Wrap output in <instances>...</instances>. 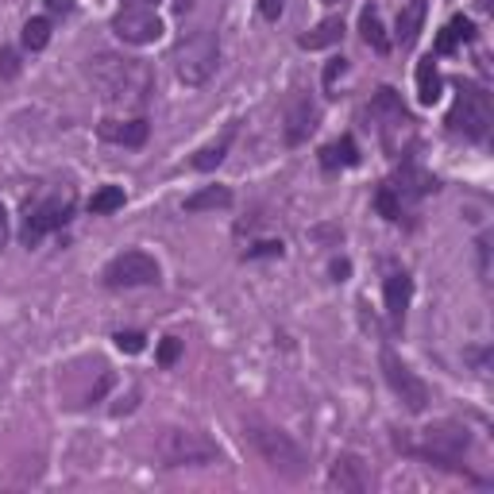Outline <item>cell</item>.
<instances>
[{
    "mask_svg": "<svg viewBox=\"0 0 494 494\" xmlns=\"http://www.w3.org/2000/svg\"><path fill=\"white\" fill-rule=\"evenodd\" d=\"M490 124H494V101L483 85H472V82H463L460 85V93H456V105H452L448 112V128L456 136L463 139H487L490 136Z\"/></svg>",
    "mask_w": 494,
    "mask_h": 494,
    "instance_id": "8992f818",
    "label": "cell"
},
{
    "mask_svg": "<svg viewBox=\"0 0 494 494\" xmlns=\"http://www.w3.org/2000/svg\"><path fill=\"white\" fill-rule=\"evenodd\" d=\"M171 4H174L178 12H190V8H193V0H171Z\"/></svg>",
    "mask_w": 494,
    "mask_h": 494,
    "instance_id": "8d00e7d4",
    "label": "cell"
},
{
    "mask_svg": "<svg viewBox=\"0 0 494 494\" xmlns=\"http://www.w3.org/2000/svg\"><path fill=\"white\" fill-rule=\"evenodd\" d=\"M70 213H74V193H70V190L50 193V198L28 205V213H23V232H20V240L28 243V247H39V240L50 236L55 228L66 225Z\"/></svg>",
    "mask_w": 494,
    "mask_h": 494,
    "instance_id": "ba28073f",
    "label": "cell"
},
{
    "mask_svg": "<svg viewBox=\"0 0 494 494\" xmlns=\"http://www.w3.org/2000/svg\"><path fill=\"white\" fill-rule=\"evenodd\" d=\"M340 39H344V20L340 16H329V20H321L313 31L297 35V47H302V50H324V47L340 43Z\"/></svg>",
    "mask_w": 494,
    "mask_h": 494,
    "instance_id": "ac0fdd59",
    "label": "cell"
},
{
    "mask_svg": "<svg viewBox=\"0 0 494 494\" xmlns=\"http://www.w3.org/2000/svg\"><path fill=\"white\" fill-rule=\"evenodd\" d=\"M178 356H181V340L178 336H166V340L159 344V367H174Z\"/></svg>",
    "mask_w": 494,
    "mask_h": 494,
    "instance_id": "4dcf8cb0",
    "label": "cell"
},
{
    "mask_svg": "<svg viewBox=\"0 0 494 494\" xmlns=\"http://www.w3.org/2000/svg\"><path fill=\"white\" fill-rule=\"evenodd\" d=\"M348 74V58L344 55H336V58H329L324 62V74H321V82H324V89H332L340 77Z\"/></svg>",
    "mask_w": 494,
    "mask_h": 494,
    "instance_id": "83f0119b",
    "label": "cell"
},
{
    "mask_svg": "<svg viewBox=\"0 0 494 494\" xmlns=\"http://www.w3.org/2000/svg\"><path fill=\"white\" fill-rule=\"evenodd\" d=\"M216 66H220V35L213 28H198L190 39H181L174 47V74L181 85H190V89L209 85Z\"/></svg>",
    "mask_w": 494,
    "mask_h": 494,
    "instance_id": "5b68a950",
    "label": "cell"
},
{
    "mask_svg": "<svg viewBox=\"0 0 494 494\" xmlns=\"http://www.w3.org/2000/svg\"><path fill=\"white\" fill-rule=\"evenodd\" d=\"M47 12H62V16H70L74 12V0H43Z\"/></svg>",
    "mask_w": 494,
    "mask_h": 494,
    "instance_id": "836d02e7",
    "label": "cell"
},
{
    "mask_svg": "<svg viewBox=\"0 0 494 494\" xmlns=\"http://www.w3.org/2000/svg\"><path fill=\"white\" fill-rule=\"evenodd\" d=\"M371 120H379V136H383V147L394 154H401V136L413 139V116L406 112V105H401L398 89L383 85L379 93L371 97Z\"/></svg>",
    "mask_w": 494,
    "mask_h": 494,
    "instance_id": "52a82bcc",
    "label": "cell"
},
{
    "mask_svg": "<svg viewBox=\"0 0 494 494\" xmlns=\"http://www.w3.org/2000/svg\"><path fill=\"white\" fill-rule=\"evenodd\" d=\"M124 186H101L93 198H89V213H97V216H109L116 209H124Z\"/></svg>",
    "mask_w": 494,
    "mask_h": 494,
    "instance_id": "d4e9b609",
    "label": "cell"
},
{
    "mask_svg": "<svg viewBox=\"0 0 494 494\" xmlns=\"http://www.w3.org/2000/svg\"><path fill=\"white\" fill-rule=\"evenodd\" d=\"M286 247H282V240H263V243H255V247H247L243 251V259H275V255H282Z\"/></svg>",
    "mask_w": 494,
    "mask_h": 494,
    "instance_id": "f546056e",
    "label": "cell"
},
{
    "mask_svg": "<svg viewBox=\"0 0 494 494\" xmlns=\"http://www.w3.org/2000/svg\"><path fill=\"white\" fill-rule=\"evenodd\" d=\"M383 297H386L390 321L401 324V317H406V309H410V297H413V278L406 270H390L386 282H383Z\"/></svg>",
    "mask_w": 494,
    "mask_h": 494,
    "instance_id": "2e32d148",
    "label": "cell"
},
{
    "mask_svg": "<svg viewBox=\"0 0 494 494\" xmlns=\"http://www.w3.org/2000/svg\"><path fill=\"white\" fill-rule=\"evenodd\" d=\"M243 428H247V437H251L255 452L267 460L270 472H278V475H286V479H305V475H309L305 448L297 445V440L286 433V428L267 425V421H259V418H247Z\"/></svg>",
    "mask_w": 494,
    "mask_h": 494,
    "instance_id": "3957f363",
    "label": "cell"
},
{
    "mask_svg": "<svg viewBox=\"0 0 494 494\" xmlns=\"http://www.w3.org/2000/svg\"><path fill=\"white\" fill-rule=\"evenodd\" d=\"M375 209H379L383 220L398 225V220H401V198L390 186H379V190H375Z\"/></svg>",
    "mask_w": 494,
    "mask_h": 494,
    "instance_id": "4316f807",
    "label": "cell"
},
{
    "mask_svg": "<svg viewBox=\"0 0 494 494\" xmlns=\"http://www.w3.org/2000/svg\"><path fill=\"white\" fill-rule=\"evenodd\" d=\"M440 89H445V82H440V70H437L433 55H428V58L418 62V101L421 105H437Z\"/></svg>",
    "mask_w": 494,
    "mask_h": 494,
    "instance_id": "cb8c5ba5",
    "label": "cell"
},
{
    "mask_svg": "<svg viewBox=\"0 0 494 494\" xmlns=\"http://www.w3.org/2000/svg\"><path fill=\"white\" fill-rule=\"evenodd\" d=\"M232 139H236V124H228V128H225V136L213 139V143H205V147H201L198 154H193V171H201V174L216 171V166L225 163V154H228V147H232Z\"/></svg>",
    "mask_w": 494,
    "mask_h": 494,
    "instance_id": "d6986e66",
    "label": "cell"
},
{
    "mask_svg": "<svg viewBox=\"0 0 494 494\" xmlns=\"http://www.w3.org/2000/svg\"><path fill=\"white\" fill-rule=\"evenodd\" d=\"M20 43L28 47V50H43L50 43V20L31 16L28 23H23V31H20Z\"/></svg>",
    "mask_w": 494,
    "mask_h": 494,
    "instance_id": "484cf974",
    "label": "cell"
},
{
    "mask_svg": "<svg viewBox=\"0 0 494 494\" xmlns=\"http://www.w3.org/2000/svg\"><path fill=\"white\" fill-rule=\"evenodd\" d=\"M317 124H321L317 101L309 93H297L290 101V109H286V143H290V147H302V143L317 132Z\"/></svg>",
    "mask_w": 494,
    "mask_h": 494,
    "instance_id": "4fadbf2b",
    "label": "cell"
},
{
    "mask_svg": "<svg viewBox=\"0 0 494 494\" xmlns=\"http://www.w3.org/2000/svg\"><path fill=\"white\" fill-rule=\"evenodd\" d=\"M324 4H336V0H324Z\"/></svg>",
    "mask_w": 494,
    "mask_h": 494,
    "instance_id": "ab89813d",
    "label": "cell"
},
{
    "mask_svg": "<svg viewBox=\"0 0 494 494\" xmlns=\"http://www.w3.org/2000/svg\"><path fill=\"white\" fill-rule=\"evenodd\" d=\"M332 275H336V282H344L348 275H352V263H348V259H336V263H332Z\"/></svg>",
    "mask_w": 494,
    "mask_h": 494,
    "instance_id": "e575fe53",
    "label": "cell"
},
{
    "mask_svg": "<svg viewBox=\"0 0 494 494\" xmlns=\"http://www.w3.org/2000/svg\"><path fill=\"white\" fill-rule=\"evenodd\" d=\"M101 278H105L109 290H132V286H154L163 278V270L147 251H120Z\"/></svg>",
    "mask_w": 494,
    "mask_h": 494,
    "instance_id": "8fae6325",
    "label": "cell"
},
{
    "mask_svg": "<svg viewBox=\"0 0 494 494\" xmlns=\"http://www.w3.org/2000/svg\"><path fill=\"white\" fill-rule=\"evenodd\" d=\"M85 77L93 82L97 97L109 109L143 112L154 93V70L143 58L120 55V50H97L85 58Z\"/></svg>",
    "mask_w": 494,
    "mask_h": 494,
    "instance_id": "6da1fadb",
    "label": "cell"
},
{
    "mask_svg": "<svg viewBox=\"0 0 494 494\" xmlns=\"http://www.w3.org/2000/svg\"><path fill=\"white\" fill-rule=\"evenodd\" d=\"M379 363H383V379H386V386L401 398V406H406L410 413H425V410H428V386L418 379V375H413L410 363L401 359L390 344H383Z\"/></svg>",
    "mask_w": 494,
    "mask_h": 494,
    "instance_id": "9c48e42d",
    "label": "cell"
},
{
    "mask_svg": "<svg viewBox=\"0 0 494 494\" xmlns=\"http://www.w3.org/2000/svg\"><path fill=\"white\" fill-rule=\"evenodd\" d=\"M329 490H340V494H363L371 490V467L363 463L356 452H340L329 467Z\"/></svg>",
    "mask_w": 494,
    "mask_h": 494,
    "instance_id": "7c38bea8",
    "label": "cell"
},
{
    "mask_svg": "<svg viewBox=\"0 0 494 494\" xmlns=\"http://www.w3.org/2000/svg\"><path fill=\"white\" fill-rule=\"evenodd\" d=\"M472 39H475V23L467 16H452L448 28L437 35V55H452L460 43H472Z\"/></svg>",
    "mask_w": 494,
    "mask_h": 494,
    "instance_id": "44dd1931",
    "label": "cell"
},
{
    "mask_svg": "<svg viewBox=\"0 0 494 494\" xmlns=\"http://www.w3.org/2000/svg\"><path fill=\"white\" fill-rule=\"evenodd\" d=\"M16 74H20V50L4 47L0 50V82H8V77H16Z\"/></svg>",
    "mask_w": 494,
    "mask_h": 494,
    "instance_id": "1f68e13d",
    "label": "cell"
},
{
    "mask_svg": "<svg viewBox=\"0 0 494 494\" xmlns=\"http://www.w3.org/2000/svg\"><path fill=\"white\" fill-rule=\"evenodd\" d=\"M394 445L406 452V456H418V460H428L437 467H445V472H456V475H467L475 479L472 472H467V448H472V433H467L463 425H452V421H440L433 428H425V433H418V440L410 437H394Z\"/></svg>",
    "mask_w": 494,
    "mask_h": 494,
    "instance_id": "7a4b0ae2",
    "label": "cell"
},
{
    "mask_svg": "<svg viewBox=\"0 0 494 494\" xmlns=\"http://www.w3.org/2000/svg\"><path fill=\"white\" fill-rule=\"evenodd\" d=\"M97 136L105 143H120V147H143L151 136V124L143 116H132V120H101Z\"/></svg>",
    "mask_w": 494,
    "mask_h": 494,
    "instance_id": "9a60e30c",
    "label": "cell"
},
{
    "mask_svg": "<svg viewBox=\"0 0 494 494\" xmlns=\"http://www.w3.org/2000/svg\"><path fill=\"white\" fill-rule=\"evenodd\" d=\"M359 163V147H356V139L352 136H340L336 143H329V147L321 151V166L324 171H340V166H356Z\"/></svg>",
    "mask_w": 494,
    "mask_h": 494,
    "instance_id": "ffe728a7",
    "label": "cell"
},
{
    "mask_svg": "<svg viewBox=\"0 0 494 494\" xmlns=\"http://www.w3.org/2000/svg\"><path fill=\"white\" fill-rule=\"evenodd\" d=\"M359 35H363V43H367L371 50H379V55L390 50V39L383 31V16H379V8H375V4H367L359 12Z\"/></svg>",
    "mask_w": 494,
    "mask_h": 494,
    "instance_id": "7402d4cb",
    "label": "cell"
},
{
    "mask_svg": "<svg viewBox=\"0 0 494 494\" xmlns=\"http://www.w3.org/2000/svg\"><path fill=\"white\" fill-rule=\"evenodd\" d=\"M398 193L401 201H418V198H428V193H437L440 190V181L425 171V166H418L413 159H401L398 166V178H394V186H390Z\"/></svg>",
    "mask_w": 494,
    "mask_h": 494,
    "instance_id": "5bb4252c",
    "label": "cell"
},
{
    "mask_svg": "<svg viewBox=\"0 0 494 494\" xmlns=\"http://www.w3.org/2000/svg\"><path fill=\"white\" fill-rule=\"evenodd\" d=\"M112 35L124 39L128 47H147V43H154V39L163 35V16L147 4V0H139V4H124L112 16Z\"/></svg>",
    "mask_w": 494,
    "mask_h": 494,
    "instance_id": "30bf717a",
    "label": "cell"
},
{
    "mask_svg": "<svg viewBox=\"0 0 494 494\" xmlns=\"http://www.w3.org/2000/svg\"><path fill=\"white\" fill-rule=\"evenodd\" d=\"M232 205V190L228 186H205L186 198V213H209V209H228Z\"/></svg>",
    "mask_w": 494,
    "mask_h": 494,
    "instance_id": "603a6c76",
    "label": "cell"
},
{
    "mask_svg": "<svg viewBox=\"0 0 494 494\" xmlns=\"http://www.w3.org/2000/svg\"><path fill=\"white\" fill-rule=\"evenodd\" d=\"M112 340H116V348H120V352L136 356V352H143V344H147V336H143V332H116Z\"/></svg>",
    "mask_w": 494,
    "mask_h": 494,
    "instance_id": "f1b7e54d",
    "label": "cell"
},
{
    "mask_svg": "<svg viewBox=\"0 0 494 494\" xmlns=\"http://www.w3.org/2000/svg\"><path fill=\"white\" fill-rule=\"evenodd\" d=\"M479 8H490V0H479Z\"/></svg>",
    "mask_w": 494,
    "mask_h": 494,
    "instance_id": "74e56055",
    "label": "cell"
},
{
    "mask_svg": "<svg viewBox=\"0 0 494 494\" xmlns=\"http://www.w3.org/2000/svg\"><path fill=\"white\" fill-rule=\"evenodd\" d=\"M124 4H139V0H124Z\"/></svg>",
    "mask_w": 494,
    "mask_h": 494,
    "instance_id": "f35d334b",
    "label": "cell"
},
{
    "mask_svg": "<svg viewBox=\"0 0 494 494\" xmlns=\"http://www.w3.org/2000/svg\"><path fill=\"white\" fill-rule=\"evenodd\" d=\"M8 243V213H4V205H0V247Z\"/></svg>",
    "mask_w": 494,
    "mask_h": 494,
    "instance_id": "d590c367",
    "label": "cell"
},
{
    "mask_svg": "<svg viewBox=\"0 0 494 494\" xmlns=\"http://www.w3.org/2000/svg\"><path fill=\"white\" fill-rule=\"evenodd\" d=\"M259 8H263V16H267V20H278V16H282V8H286V0H263Z\"/></svg>",
    "mask_w": 494,
    "mask_h": 494,
    "instance_id": "d6a6232c",
    "label": "cell"
},
{
    "mask_svg": "<svg viewBox=\"0 0 494 494\" xmlns=\"http://www.w3.org/2000/svg\"><path fill=\"white\" fill-rule=\"evenodd\" d=\"M154 456H159L163 467H209L225 460V452H220L216 440L198 433V428L171 425L154 440Z\"/></svg>",
    "mask_w": 494,
    "mask_h": 494,
    "instance_id": "277c9868",
    "label": "cell"
},
{
    "mask_svg": "<svg viewBox=\"0 0 494 494\" xmlns=\"http://www.w3.org/2000/svg\"><path fill=\"white\" fill-rule=\"evenodd\" d=\"M425 16H428V0H406L398 12V47L410 50L413 43L421 39V28H425Z\"/></svg>",
    "mask_w": 494,
    "mask_h": 494,
    "instance_id": "e0dca14e",
    "label": "cell"
}]
</instances>
